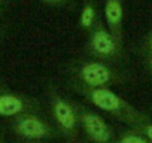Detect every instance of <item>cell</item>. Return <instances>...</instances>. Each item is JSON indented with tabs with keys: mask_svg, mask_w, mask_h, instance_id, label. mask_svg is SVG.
I'll return each instance as SVG.
<instances>
[{
	"mask_svg": "<svg viewBox=\"0 0 152 143\" xmlns=\"http://www.w3.org/2000/svg\"><path fill=\"white\" fill-rule=\"evenodd\" d=\"M75 88H110L125 82L127 75L110 61L97 58L81 60L70 67Z\"/></svg>",
	"mask_w": 152,
	"mask_h": 143,
	"instance_id": "1",
	"label": "cell"
},
{
	"mask_svg": "<svg viewBox=\"0 0 152 143\" xmlns=\"http://www.w3.org/2000/svg\"><path fill=\"white\" fill-rule=\"evenodd\" d=\"M75 90L81 93L93 106L102 109L103 112L109 113L110 116L127 125L139 127L145 122H149L148 116L142 110L136 109L131 103H128L125 98H122L110 88H75Z\"/></svg>",
	"mask_w": 152,
	"mask_h": 143,
	"instance_id": "2",
	"label": "cell"
},
{
	"mask_svg": "<svg viewBox=\"0 0 152 143\" xmlns=\"http://www.w3.org/2000/svg\"><path fill=\"white\" fill-rule=\"evenodd\" d=\"M49 106H51V113H52L58 133L69 143H76L79 137V128H81L78 110H76V103L72 100H67L66 97L58 94L57 90L51 88L49 90Z\"/></svg>",
	"mask_w": 152,
	"mask_h": 143,
	"instance_id": "3",
	"label": "cell"
},
{
	"mask_svg": "<svg viewBox=\"0 0 152 143\" xmlns=\"http://www.w3.org/2000/svg\"><path fill=\"white\" fill-rule=\"evenodd\" d=\"M11 128L18 137L27 142H40L54 139L57 136L55 128L37 112H28L14 118Z\"/></svg>",
	"mask_w": 152,
	"mask_h": 143,
	"instance_id": "4",
	"label": "cell"
},
{
	"mask_svg": "<svg viewBox=\"0 0 152 143\" xmlns=\"http://www.w3.org/2000/svg\"><path fill=\"white\" fill-rule=\"evenodd\" d=\"M87 51L93 58L103 61H115L122 57L124 48L116 42L112 33L100 21H97L96 27L90 31Z\"/></svg>",
	"mask_w": 152,
	"mask_h": 143,
	"instance_id": "5",
	"label": "cell"
},
{
	"mask_svg": "<svg viewBox=\"0 0 152 143\" xmlns=\"http://www.w3.org/2000/svg\"><path fill=\"white\" fill-rule=\"evenodd\" d=\"M76 110H78L79 125L84 130L85 136L93 143H113L116 136L113 128L96 112L90 110L88 107L76 103Z\"/></svg>",
	"mask_w": 152,
	"mask_h": 143,
	"instance_id": "6",
	"label": "cell"
},
{
	"mask_svg": "<svg viewBox=\"0 0 152 143\" xmlns=\"http://www.w3.org/2000/svg\"><path fill=\"white\" fill-rule=\"evenodd\" d=\"M39 103L36 98L8 90L0 84V118H17L28 112H37Z\"/></svg>",
	"mask_w": 152,
	"mask_h": 143,
	"instance_id": "7",
	"label": "cell"
},
{
	"mask_svg": "<svg viewBox=\"0 0 152 143\" xmlns=\"http://www.w3.org/2000/svg\"><path fill=\"white\" fill-rule=\"evenodd\" d=\"M104 18L107 30L116 39V42L124 48V6L122 0H106L104 3Z\"/></svg>",
	"mask_w": 152,
	"mask_h": 143,
	"instance_id": "8",
	"label": "cell"
},
{
	"mask_svg": "<svg viewBox=\"0 0 152 143\" xmlns=\"http://www.w3.org/2000/svg\"><path fill=\"white\" fill-rule=\"evenodd\" d=\"M97 21H99L97 20V11H96L94 5L85 3L82 11H81V15H79V26H81V28L91 31L96 27Z\"/></svg>",
	"mask_w": 152,
	"mask_h": 143,
	"instance_id": "9",
	"label": "cell"
},
{
	"mask_svg": "<svg viewBox=\"0 0 152 143\" xmlns=\"http://www.w3.org/2000/svg\"><path fill=\"white\" fill-rule=\"evenodd\" d=\"M113 143H152L146 136H143L137 128H131V130H124L122 133H119L115 139Z\"/></svg>",
	"mask_w": 152,
	"mask_h": 143,
	"instance_id": "10",
	"label": "cell"
},
{
	"mask_svg": "<svg viewBox=\"0 0 152 143\" xmlns=\"http://www.w3.org/2000/svg\"><path fill=\"white\" fill-rule=\"evenodd\" d=\"M134 128H137L143 136H146L151 142H152V122L149 121V122H145V124H142V125H139V127H134Z\"/></svg>",
	"mask_w": 152,
	"mask_h": 143,
	"instance_id": "11",
	"label": "cell"
},
{
	"mask_svg": "<svg viewBox=\"0 0 152 143\" xmlns=\"http://www.w3.org/2000/svg\"><path fill=\"white\" fill-rule=\"evenodd\" d=\"M143 54L145 55H152V30L146 34L143 40Z\"/></svg>",
	"mask_w": 152,
	"mask_h": 143,
	"instance_id": "12",
	"label": "cell"
},
{
	"mask_svg": "<svg viewBox=\"0 0 152 143\" xmlns=\"http://www.w3.org/2000/svg\"><path fill=\"white\" fill-rule=\"evenodd\" d=\"M40 2H43L46 5H52V6H61V5L69 3L70 0H40Z\"/></svg>",
	"mask_w": 152,
	"mask_h": 143,
	"instance_id": "13",
	"label": "cell"
},
{
	"mask_svg": "<svg viewBox=\"0 0 152 143\" xmlns=\"http://www.w3.org/2000/svg\"><path fill=\"white\" fill-rule=\"evenodd\" d=\"M145 63H146V67L152 76V55H145Z\"/></svg>",
	"mask_w": 152,
	"mask_h": 143,
	"instance_id": "14",
	"label": "cell"
},
{
	"mask_svg": "<svg viewBox=\"0 0 152 143\" xmlns=\"http://www.w3.org/2000/svg\"><path fill=\"white\" fill-rule=\"evenodd\" d=\"M5 11H6V0H0V18L5 15Z\"/></svg>",
	"mask_w": 152,
	"mask_h": 143,
	"instance_id": "15",
	"label": "cell"
},
{
	"mask_svg": "<svg viewBox=\"0 0 152 143\" xmlns=\"http://www.w3.org/2000/svg\"><path fill=\"white\" fill-rule=\"evenodd\" d=\"M6 33H8V28H6V26L0 24V40H2V39H5Z\"/></svg>",
	"mask_w": 152,
	"mask_h": 143,
	"instance_id": "16",
	"label": "cell"
},
{
	"mask_svg": "<svg viewBox=\"0 0 152 143\" xmlns=\"http://www.w3.org/2000/svg\"><path fill=\"white\" fill-rule=\"evenodd\" d=\"M0 143H5V140L2 139V136H0Z\"/></svg>",
	"mask_w": 152,
	"mask_h": 143,
	"instance_id": "17",
	"label": "cell"
},
{
	"mask_svg": "<svg viewBox=\"0 0 152 143\" xmlns=\"http://www.w3.org/2000/svg\"><path fill=\"white\" fill-rule=\"evenodd\" d=\"M27 143H39V142H27Z\"/></svg>",
	"mask_w": 152,
	"mask_h": 143,
	"instance_id": "18",
	"label": "cell"
},
{
	"mask_svg": "<svg viewBox=\"0 0 152 143\" xmlns=\"http://www.w3.org/2000/svg\"><path fill=\"white\" fill-rule=\"evenodd\" d=\"M90 143H93V142H90Z\"/></svg>",
	"mask_w": 152,
	"mask_h": 143,
	"instance_id": "19",
	"label": "cell"
},
{
	"mask_svg": "<svg viewBox=\"0 0 152 143\" xmlns=\"http://www.w3.org/2000/svg\"><path fill=\"white\" fill-rule=\"evenodd\" d=\"M0 84H2V82H0Z\"/></svg>",
	"mask_w": 152,
	"mask_h": 143,
	"instance_id": "20",
	"label": "cell"
}]
</instances>
